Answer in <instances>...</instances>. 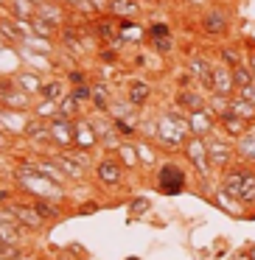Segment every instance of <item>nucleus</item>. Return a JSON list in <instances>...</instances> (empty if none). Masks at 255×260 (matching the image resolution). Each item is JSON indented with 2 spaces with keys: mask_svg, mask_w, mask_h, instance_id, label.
I'll use <instances>...</instances> for the list:
<instances>
[{
  "mask_svg": "<svg viewBox=\"0 0 255 260\" xmlns=\"http://www.w3.org/2000/svg\"><path fill=\"white\" fill-rule=\"evenodd\" d=\"M154 137H157V143H160V146H165V148H180V146H185V143L193 137V132H191V123H188L185 115L163 112L157 118Z\"/></svg>",
  "mask_w": 255,
  "mask_h": 260,
  "instance_id": "f257e3e1",
  "label": "nucleus"
},
{
  "mask_svg": "<svg viewBox=\"0 0 255 260\" xmlns=\"http://www.w3.org/2000/svg\"><path fill=\"white\" fill-rule=\"evenodd\" d=\"M224 193L244 204H255V174L247 168H233L224 174Z\"/></svg>",
  "mask_w": 255,
  "mask_h": 260,
  "instance_id": "f03ea898",
  "label": "nucleus"
},
{
  "mask_svg": "<svg viewBox=\"0 0 255 260\" xmlns=\"http://www.w3.org/2000/svg\"><path fill=\"white\" fill-rule=\"evenodd\" d=\"M157 187L168 196H177V193L185 187V174L180 171V165L174 162H165L163 168L157 171Z\"/></svg>",
  "mask_w": 255,
  "mask_h": 260,
  "instance_id": "7ed1b4c3",
  "label": "nucleus"
},
{
  "mask_svg": "<svg viewBox=\"0 0 255 260\" xmlns=\"http://www.w3.org/2000/svg\"><path fill=\"white\" fill-rule=\"evenodd\" d=\"M0 104L6 109H25L29 107V92L20 90L17 81L0 79Z\"/></svg>",
  "mask_w": 255,
  "mask_h": 260,
  "instance_id": "20e7f679",
  "label": "nucleus"
},
{
  "mask_svg": "<svg viewBox=\"0 0 255 260\" xmlns=\"http://www.w3.org/2000/svg\"><path fill=\"white\" fill-rule=\"evenodd\" d=\"M185 154H188V159L193 162V168H196L202 176H208V171H210V154H208V146H205L202 137L193 135L191 140L185 143Z\"/></svg>",
  "mask_w": 255,
  "mask_h": 260,
  "instance_id": "39448f33",
  "label": "nucleus"
},
{
  "mask_svg": "<svg viewBox=\"0 0 255 260\" xmlns=\"http://www.w3.org/2000/svg\"><path fill=\"white\" fill-rule=\"evenodd\" d=\"M213 95H230L236 90V79H233L230 64H216L213 68V84H210Z\"/></svg>",
  "mask_w": 255,
  "mask_h": 260,
  "instance_id": "423d86ee",
  "label": "nucleus"
},
{
  "mask_svg": "<svg viewBox=\"0 0 255 260\" xmlns=\"http://www.w3.org/2000/svg\"><path fill=\"white\" fill-rule=\"evenodd\" d=\"M51 140L56 146H73L76 143V123H70L68 118H56L51 123Z\"/></svg>",
  "mask_w": 255,
  "mask_h": 260,
  "instance_id": "0eeeda50",
  "label": "nucleus"
},
{
  "mask_svg": "<svg viewBox=\"0 0 255 260\" xmlns=\"http://www.w3.org/2000/svg\"><path fill=\"white\" fill-rule=\"evenodd\" d=\"M9 213L17 218L20 226H29V230H37V226H42V215L34 210V204L31 207H25V204H9Z\"/></svg>",
  "mask_w": 255,
  "mask_h": 260,
  "instance_id": "6e6552de",
  "label": "nucleus"
},
{
  "mask_svg": "<svg viewBox=\"0 0 255 260\" xmlns=\"http://www.w3.org/2000/svg\"><path fill=\"white\" fill-rule=\"evenodd\" d=\"M188 123H191V132L196 137L202 135H210L213 132V112L210 109H191V115H188Z\"/></svg>",
  "mask_w": 255,
  "mask_h": 260,
  "instance_id": "1a4fd4ad",
  "label": "nucleus"
},
{
  "mask_svg": "<svg viewBox=\"0 0 255 260\" xmlns=\"http://www.w3.org/2000/svg\"><path fill=\"white\" fill-rule=\"evenodd\" d=\"M205 146H208V154H210V162H216V165H227L230 162V146H227L224 140H221L219 135H213V137H208L205 140Z\"/></svg>",
  "mask_w": 255,
  "mask_h": 260,
  "instance_id": "9d476101",
  "label": "nucleus"
},
{
  "mask_svg": "<svg viewBox=\"0 0 255 260\" xmlns=\"http://www.w3.org/2000/svg\"><path fill=\"white\" fill-rule=\"evenodd\" d=\"M17 218H14L9 210H0V241H6V243H17Z\"/></svg>",
  "mask_w": 255,
  "mask_h": 260,
  "instance_id": "9b49d317",
  "label": "nucleus"
},
{
  "mask_svg": "<svg viewBox=\"0 0 255 260\" xmlns=\"http://www.w3.org/2000/svg\"><path fill=\"white\" fill-rule=\"evenodd\" d=\"M219 118H221V126H224V135L241 137L244 132H247V123H249V120L238 118V115H236V112H230V109H227V112H221Z\"/></svg>",
  "mask_w": 255,
  "mask_h": 260,
  "instance_id": "f8f14e48",
  "label": "nucleus"
},
{
  "mask_svg": "<svg viewBox=\"0 0 255 260\" xmlns=\"http://www.w3.org/2000/svg\"><path fill=\"white\" fill-rule=\"evenodd\" d=\"M202 28L208 31V34H221V31L227 28V14L221 12V9H213V12H208L202 17Z\"/></svg>",
  "mask_w": 255,
  "mask_h": 260,
  "instance_id": "ddd939ff",
  "label": "nucleus"
},
{
  "mask_svg": "<svg viewBox=\"0 0 255 260\" xmlns=\"http://www.w3.org/2000/svg\"><path fill=\"white\" fill-rule=\"evenodd\" d=\"M98 179H101L104 185H118V182L124 179V171H121L118 162H112V159H104V162L98 165Z\"/></svg>",
  "mask_w": 255,
  "mask_h": 260,
  "instance_id": "4468645a",
  "label": "nucleus"
},
{
  "mask_svg": "<svg viewBox=\"0 0 255 260\" xmlns=\"http://www.w3.org/2000/svg\"><path fill=\"white\" fill-rule=\"evenodd\" d=\"M76 143H79L81 148H90L98 143L96 126H93L90 120H79V123H76Z\"/></svg>",
  "mask_w": 255,
  "mask_h": 260,
  "instance_id": "2eb2a0df",
  "label": "nucleus"
},
{
  "mask_svg": "<svg viewBox=\"0 0 255 260\" xmlns=\"http://www.w3.org/2000/svg\"><path fill=\"white\" fill-rule=\"evenodd\" d=\"M37 17H42L48 25H53V28H59L62 25V9L53 3V0H48V3H42V6H37Z\"/></svg>",
  "mask_w": 255,
  "mask_h": 260,
  "instance_id": "dca6fc26",
  "label": "nucleus"
},
{
  "mask_svg": "<svg viewBox=\"0 0 255 260\" xmlns=\"http://www.w3.org/2000/svg\"><path fill=\"white\" fill-rule=\"evenodd\" d=\"M12 9H14V20H17V23H29V20L37 17L34 0H12Z\"/></svg>",
  "mask_w": 255,
  "mask_h": 260,
  "instance_id": "f3484780",
  "label": "nucleus"
},
{
  "mask_svg": "<svg viewBox=\"0 0 255 260\" xmlns=\"http://www.w3.org/2000/svg\"><path fill=\"white\" fill-rule=\"evenodd\" d=\"M191 73L210 90V84H213V64H208L205 59H193V62H191Z\"/></svg>",
  "mask_w": 255,
  "mask_h": 260,
  "instance_id": "a211bd4d",
  "label": "nucleus"
},
{
  "mask_svg": "<svg viewBox=\"0 0 255 260\" xmlns=\"http://www.w3.org/2000/svg\"><path fill=\"white\" fill-rule=\"evenodd\" d=\"M0 34L6 37V40H12V42H23L25 40V31H23V25H20L17 20H0Z\"/></svg>",
  "mask_w": 255,
  "mask_h": 260,
  "instance_id": "6ab92c4d",
  "label": "nucleus"
},
{
  "mask_svg": "<svg viewBox=\"0 0 255 260\" xmlns=\"http://www.w3.org/2000/svg\"><path fill=\"white\" fill-rule=\"evenodd\" d=\"M109 12H112L115 17H135L137 0H109Z\"/></svg>",
  "mask_w": 255,
  "mask_h": 260,
  "instance_id": "aec40b11",
  "label": "nucleus"
},
{
  "mask_svg": "<svg viewBox=\"0 0 255 260\" xmlns=\"http://www.w3.org/2000/svg\"><path fill=\"white\" fill-rule=\"evenodd\" d=\"M230 112H236L238 118H244V120H252L255 118V104L238 95V98H233V101H230Z\"/></svg>",
  "mask_w": 255,
  "mask_h": 260,
  "instance_id": "412c9836",
  "label": "nucleus"
},
{
  "mask_svg": "<svg viewBox=\"0 0 255 260\" xmlns=\"http://www.w3.org/2000/svg\"><path fill=\"white\" fill-rule=\"evenodd\" d=\"M238 154H241L247 162H255V132H244L238 137Z\"/></svg>",
  "mask_w": 255,
  "mask_h": 260,
  "instance_id": "4be33fe9",
  "label": "nucleus"
},
{
  "mask_svg": "<svg viewBox=\"0 0 255 260\" xmlns=\"http://www.w3.org/2000/svg\"><path fill=\"white\" fill-rule=\"evenodd\" d=\"M56 162H59V168L65 171V176H70V179H81V176H84V168H81L76 159H70L68 154H59Z\"/></svg>",
  "mask_w": 255,
  "mask_h": 260,
  "instance_id": "5701e85b",
  "label": "nucleus"
},
{
  "mask_svg": "<svg viewBox=\"0 0 255 260\" xmlns=\"http://www.w3.org/2000/svg\"><path fill=\"white\" fill-rule=\"evenodd\" d=\"M14 81H17V87H20V90H25L29 95L42 92V84H40V79H37L34 73H17V76H14Z\"/></svg>",
  "mask_w": 255,
  "mask_h": 260,
  "instance_id": "b1692460",
  "label": "nucleus"
},
{
  "mask_svg": "<svg viewBox=\"0 0 255 260\" xmlns=\"http://www.w3.org/2000/svg\"><path fill=\"white\" fill-rule=\"evenodd\" d=\"M37 168H40L42 174H45L48 179L53 182V185H62V182L68 179V176H65V171L59 168V162H56V159H53V162H37Z\"/></svg>",
  "mask_w": 255,
  "mask_h": 260,
  "instance_id": "393cba45",
  "label": "nucleus"
},
{
  "mask_svg": "<svg viewBox=\"0 0 255 260\" xmlns=\"http://www.w3.org/2000/svg\"><path fill=\"white\" fill-rule=\"evenodd\" d=\"M96 31L101 34V40H107V42H112L115 37H118V31H121V23L115 25L112 20H107V17H101V20H96Z\"/></svg>",
  "mask_w": 255,
  "mask_h": 260,
  "instance_id": "a878e982",
  "label": "nucleus"
},
{
  "mask_svg": "<svg viewBox=\"0 0 255 260\" xmlns=\"http://www.w3.org/2000/svg\"><path fill=\"white\" fill-rule=\"evenodd\" d=\"M149 95H152L149 84H143V81H132V84H129V101L132 104H143Z\"/></svg>",
  "mask_w": 255,
  "mask_h": 260,
  "instance_id": "bb28decb",
  "label": "nucleus"
},
{
  "mask_svg": "<svg viewBox=\"0 0 255 260\" xmlns=\"http://www.w3.org/2000/svg\"><path fill=\"white\" fill-rule=\"evenodd\" d=\"M23 132H25V137H31V140H37V137H45V135H51V129H45V123H42V118L31 120V123H23Z\"/></svg>",
  "mask_w": 255,
  "mask_h": 260,
  "instance_id": "cd10ccee",
  "label": "nucleus"
},
{
  "mask_svg": "<svg viewBox=\"0 0 255 260\" xmlns=\"http://www.w3.org/2000/svg\"><path fill=\"white\" fill-rule=\"evenodd\" d=\"M177 104H180V107H188V109H202L205 107V101L196 92H177Z\"/></svg>",
  "mask_w": 255,
  "mask_h": 260,
  "instance_id": "c85d7f7f",
  "label": "nucleus"
},
{
  "mask_svg": "<svg viewBox=\"0 0 255 260\" xmlns=\"http://www.w3.org/2000/svg\"><path fill=\"white\" fill-rule=\"evenodd\" d=\"M233 79H236V87H247V84H252V70L247 68V64H236L233 68Z\"/></svg>",
  "mask_w": 255,
  "mask_h": 260,
  "instance_id": "c756f323",
  "label": "nucleus"
},
{
  "mask_svg": "<svg viewBox=\"0 0 255 260\" xmlns=\"http://www.w3.org/2000/svg\"><path fill=\"white\" fill-rule=\"evenodd\" d=\"M34 210L42 215V218H56V215H59V207H53V204H48L45 199H37V202H34Z\"/></svg>",
  "mask_w": 255,
  "mask_h": 260,
  "instance_id": "7c9ffc66",
  "label": "nucleus"
},
{
  "mask_svg": "<svg viewBox=\"0 0 255 260\" xmlns=\"http://www.w3.org/2000/svg\"><path fill=\"white\" fill-rule=\"evenodd\" d=\"M17 257H20L17 243H6V241H0V260H17Z\"/></svg>",
  "mask_w": 255,
  "mask_h": 260,
  "instance_id": "2f4dec72",
  "label": "nucleus"
},
{
  "mask_svg": "<svg viewBox=\"0 0 255 260\" xmlns=\"http://www.w3.org/2000/svg\"><path fill=\"white\" fill-rule=\"evenodd\" d=\"M93 104H96V107L101 109V112H107V109H109V101H107V90H104V87H96V90H93Z\"/></svg>",
  "mask_w": 255,
  "mask_h": 260,
  "instance_id": "473e14b6",
  "label": "nucleus"
},
{
  "mask_svg": "<svg viewBox=\"0 0 255 260\" xmlns=\"http://www.w3.org/2000/svg\"><path fill=\"white\" fill-rule=\"evenodd\" d=\"M221 59H224V62L230 64V68H236V64H241V53H238L236 48H224V51H221Z\"/></svg>",
  "mask_w": 255,
  "mask_h": 260,
  "instance_id": "72a5a7b5",
  "label": "nucleus"
},
{
  "mask_svg": "<svg viewBox=\"0 0 255 260\" xmlns=\"http://www.w3.org/2000/svg\"><path fill=\"white\" fill-rule=\"evenodd\" d=\"M42 92H45V98H48V101H56V98L62 95V84H59V81H51V84H45V87H42Z\"/></svg>",
  "mask_w": 255,
  "mask_h": 260,
  "instance_id": "f704fd0d",
  "label": "nucleus"
},
{
  "mask_svg": "<svg viewBox=\"0 0 255 260\" xmlns=\"http://www.w3.org/2000/svg\"><path fill=\"white\" fill-rule=\"evenodd\" d=\"M121 157H124L126 165H135L137 162V148L135 146H121Z\"/></svg>",
  "mask_w": 255,
  "mask_h": 260,
  "instance_id": "c9c22d12",
  "label": "nucleus"
},
{
  "mask_svg": "<svg viewBox=\"0 0 255 260\" xmlns=\"http://www.w3.org/2000/svg\"><path fill=\"white\" fill-rule=\"evenodd\" d=\"M59 112H62V118H73L76 115V98H65L62 107H59Z\"/></svg>",
  "mask_w": 255,
  "mask_h": 260,
  "instance_id": "e433bc0d",
  "label": "nucleus"
},
{
  "mask_svg": "<svg viewBox=\"0 0 255 260\" xmlns=\"http://www.w3.org/2000/svg\"><path fill=\"white\" fill-rule=\"evenodd\" d=\"M53 112H56V107H53V101H45L37 107V118H53Z\"/></svg>",
  "mask_w": 255,
  "mask_h": 260,
  "instance_id": "4c0bfd02",
  "label": "nucleus"
},
{
  "mask_svg": "<svg viewBox=\"0 0 255 260\" xmlns=\"http://www.w3.org/2000/svg\"><path fill=\"white\" fill-rule=\"evenodd\" d=\"M121 31H124V37H129V40H132V37L140 40V34H143L140 25H132V23H121Z\"/></svg>",
  "mask_w": 255,
  "mask_h": 260,
  "instance_id": "58836bf2",
  "label": "nucleus"
},
{
  "mask_svg": "<svg viewBox=\"0 0 255 260\" xmlns=\"http://www.w3.org/2000/svg\"><path fill=\"white\" fill-rule=\"evenodd\" d=\"M137 154H140V162L143 165H152L154 162V157H152V148H149V146H143V143H137Z\"/></svg>",
  "mask_w": 255,
  "mask_h": 260,
  "instance_id": "ea45409f",
  "label": "nucleus"
},
{
  "mask_svg": "<svg viewBox=\"0 0 255 260\" xmlns=\"http://www.w3.org/2000/svg\"><path fill=\"white\" fill-rule=\"evenodd\" d=\"M73 98H76V101H87V98H93V90L87 84H79L73 90Z\"/></svg>",
  "mask_w": 255,
  "mask_h": 260,
  "instance_id": "a19ab883",
  "label": "nucleus"
},
{
  "mask_svg": "<svg viewBox=\"0 0 255 260\" xmlns=\"http://www.w3.org/2000/svg\"><path fill=\"white\" fill-rule=\"evenodd\" d=\"M154 51H160V53H168V51H171V40H168V37H160V40L154 37Z\"/></svg>",
  "mask_w": 255,
  "mask_h": 260,
  "instance_id": "79ce46f5",
  "label": "nucleus"
},
{
  "mask_svg": "<svg viewBox=\"0 0 255 260\" xmlns=\"http://www.w3.org/2000/svg\"><path fill=\"white\" fill-rule=\"evenodd\" d=\"M238 92H241V98H247V101L255 104V81H252V84H247V87H238Z\"/></svg>",
  "mask_w": 255,
  "mask_h": 260,
  "instance_id": "37998d69",
  "label": "nucleus"
},
{
  "mask_svg": "<svg viewBox=\"0 0 255 260\" xmlns=\"http://www.w3.org/2000/svg\"><path fill=\"white\" fill-rule=\"evenodd\" d=\"M149 31H152V37H168V28H165L163 23H154Z\"/></svg>",
  "mask_w": 255,
  "mask_h": 260,
  "instance_id": "c03bdc74",
  "label": "nucleus"
},
{
  "mask_svg": "<svg viewBox=\"0 0 255 260\" xmlns=\"http://www.w3.org/2000/svg\"><path fill=\"white\" fill-rule=\"evenodd\" d=\"M146 207H149L146 199H135V202H132V213H143Z\"/></svg>",
  "mask_w": 255,
  "mask_h": 260,
  "instance_id": "a18cd8bd",
  "label": "nucleus"
},
{
  "mask_svg": "<svg viewBox=\"0 0 255 260\" xmlns=\"http://www.w3.org/2000/svg\"><path fill=\"white\" fill-rule=\"evenodd\" d=\"M68 157H70V159H76V162H79L81 168H87V162H90V159H87L81 151H73V154H68Z\"/></svg>",
  "mask_w": 255,
  "mask_h": 260,
  "instance_id": "49530a36",
  "label": "nucleus"
},
{
  "mask_svg": "<svg viewBox=\"0 0 255 260\" xmlns=\"http://www.w3.org/2000/svg\"><path fill=\"white\" fill-rule=\"evenodd\" d=\"M9 146V140H6V137H3V132H0V151H3V148H6Z\"/></svg>",
  "mask_w": 255,
  "mask_h": 260,
  "instance_id": "de8ad7c7",
  "label": "nucleus"
},
{
  "mask_svg": "<svg viewBox=\"0 0 255 260\" xmlns=\"http://www.w3.org/2000/svg\"><path fill=\"white\" fill-rule=\"evenodd\" d=\"M249 70H252V79H255V53L249 56Z\"/></svg>",
  "mask_w": 255,
  "mask_h": 260,
  "instance_id": "09e8293b",
  "label": "nucleus"
},
{
  "mask_svg": "<svg viewBox=\"0 0 255 260\" xmlns=\"http://www.w3.org/2000/svg\"><path fill=\"white\" fill-rule=\"evenodd\" d=\"M188 3H193V6H202V3H208V0H188Z\"/></svg>",
  "mask_w": 255,
  "mask_h": 260,
  "instance_id": "8fccbe9b",
  "label": "nucleus"
},
{
  "mask_svg": "<svg viewBox=\"0 0 255 260\" xmlns=\"http://www.w3.org/2000/svg\"><path fill=\"white\" fill-rule=\"evenodd\" d=\"M34 3H37V6H42V3H48V0H34Z\"/></svg>",
  "mask_w": 255,
  "mask_h": 260,
  "instance_id": "3c124183",
  "label": "nucleus"
},
{
  "mask_svg": "<svg viewBox=\"0 0 255 260\" xmlns=\"http://www.w3.org/2000/svg\"><path fill=\"white\" fill-rule=\"evenodd\" d=\"M249 260H255V249H252V252H249Z\"/></svg>",
  "mask_w": 255,
  "mask_h": 260,
  "instance_id": "603ef678",
  "label": "nucleus"
},
{
  "mask_svg": "<svg viewBox=\"0 0 255 260\" xmlns=\"http://www.w3.org/2000/svg\"><path fill=\"white\" fill-rule=\"evenodd\" d=\"M17 260H31V257H23V254H20V257H17Z\"/></svg>",
  "mask_w": 255,
  "mask_h": 260,
  "instance_id": "864d4df0",
  "label": "nucleus"
},
{
  "mask_svg": "<svg viewBox=\"0 0 255 260\" xmlns=\"http://www.w3.org/2000/svg\"><path fill=\"white\" fill-rule=\"evenodd\" d=\"M143 3H157V0H143Z\"/></svg>",
  "mask_w": 255,
  "mask_h": 260,
  "instance_id": "5fc2aeb1",
  "label": "nucleus"
},
{
  "mask_svg": "<svg viewBox=\"0 0 255 260\" xmlns=\"http://www.w3.org/2000/svg\"><path fill=\"white\" fill-rule=\"evenodd\" d=\"M236 260H249V257H244V254H241V257H236Z\"/></svg>",
  "mask_w": 255,
  "mask_h": 260,
  "instance_id": "6e6d98bb",
  "label": "nucleus"
},
{
  "mask_svg": "<svg viewBox=\"0 0 255 260\" xmlns=\"http://www.w3.org/2000/svg\"><path fill=\"white\" fill-rule=\"evenodd\" d=\"M53 3H65V0H53Z\"/></svg>",
  "mask_w": 255,
  "mask_h": 260,
  "instance_id": "4d7b16f0",
  "label": "nucleus"
},
{
  "mask_svg": "<svg viewBox=\"0 0 255 260\" xmlns=\"http://www.w3.org/2000/svg\"><path fill=\"white\" fill-rule=\"evenodd\" d=\"M129 260H137V257H129Z\"/></svg>",
  "mask_w": 255,
  "mask_h": 260,
  "instance_id": "13d9d810",
  "label": "nucleus"
}]
</instances>
